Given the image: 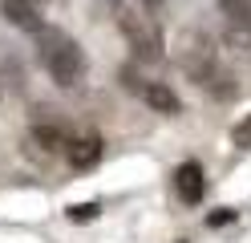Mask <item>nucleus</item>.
I'll return each mask as SVG.
<instances>
[{
    "instance_id": "1",
    "label": "nucleus",
    "mask_w": 251,
    "mask_h": 243,
    "mask_svg": "<svg viewBox=\"0 0 251 243\" xmlns=\"http://www.w3.org/2000/svg\"><path fill=\"white\" fill-rule=\"evenodd\" d=\"M178 69L191 77L199 89H207L215 97H231L235 93L231 69L219 61V49L211 45V37H202V32H182L178 37Z\"/></svg>"
},
{
    "instance_id": "2",
    "label": "nucleus",
    "mask_w": 251,
    "mask_h": 243,
    "mask_svg": "<svg viewBox=\"0 0 251 243\" xmlns=\"http://www.w3.org/2000/svg\"><path fill=\"white\" fill-rule=\"evenodd\" d=\"M33 41H37L41 65L49 69V77L57 81L61 89H77V85H81V77H85V53H81V45H77L65 28L45 25Z\"/></svg>"
},
{
    "instance_id": "3",
    "label": "nucleus",
    "mask_w": 251,
    "mask_h": 243,
    "mask_svg": "<svg viewBox=\"0 0 251 243\" xmlns=\"http://www.w3.org/2000/svg\"><path fill=\"white\" fill-rule=\"evenodd\" d=\"M114 16H118V28L122 37L130 41V49L142 61H162V32H158V21L146 16L142 8L126 4V0H114Z\"/></svg>"
},
{
    "instance_id": "4",
    "label": "nucleus",
    "mask_w": 251,
    "mask_h": 243,
    "mask_svg": "<svg viewBox=\"0 0 251 243\" xmlns=\"http://www.w3.org/2000/svg\"><path fill=\"white\" fill-rule=\"evenodd\" d=\"M122 81H126V89H134L150 109H158V113H182V102H178V93L162 85V81H138L134 69H122Z\"/></svg>"
},
{
    "instance_id": "5",
    "label": "nucleus",
    "mask_w": 251,
    "mask_h": 243,
    "mask_svg": "<svg viewBox=\"0 0 251 243\" xmlns=\"http://www.w3.org/2000/svg\"><path fill=\"white\" fill-rule=\"evenodd\" d=\"M0 12H4V21H8V25H17V28H25V32H33V37L45 28L41 8L33 4V0H0Z\"/></svg>"
},
{
    "instance_id": "6",
    "label": "nucleus",
    "mask_w": 251,
    "mask_h": 243,
    "mask_svg": "<svg viewBox=\"0 0 251 243\" xmlns=\"http://www.w3.org/2000/svg\"><path fill=\"white\" fill-rule=\"evenodd\" d=\"M65 158H69V166H73V170H89L93 162L101 158V138H98V134H73Z\"/></svg>"
},
{
    "instance_id": "7",
    "label": "nucleus",
    "mask_w": 251,
    "mask_h": 243,
    "mask_svg": "<svg viewBox=\"0 0 251 243\" xmlns=\"http://www.w3.org/2000/svg\"><path fill=\"white\" fill-rule=\"evenodd\" d=\"M175 190L182 203H202V166L199 162H182V166L175 170Z\"/></svg>"
},
{
    "instance_id": "8",
    "label": "nucleus",
    "mask_w": 251,
    "mask_h": 243,
    "mask_svg": "<svg viewBox=\"0 0 251 243\" xmlns=\"http://www.w3.org/2000/svg\"><path fill=\"white\" fill-rule=\"evenodd\" d=\"M69 138L73 134H65V126L61 122H33V142L41 146V150H49V154H65L69 150Z\"/></svg>"
},
{
    "instance_id": "9",
    "label": "nucleus",
    "mask_w": 251,
    "mask_h": 243,
    "mask_svg": "<svg viewBox=\"0 0 251 243\" xmlns=\"http://www.w3.org/2000/svg\"><path fill=\"white\" fill-rule=\"evenodd\" d=\"M215 4L235 28H251V0H215Z\"/></svg>"
},
{
    "instance_id": "10",
    "label": "nucleus",
    "mask_w": 251,
    "mask_h": 243,
    "mask_svg": "<svg viewBox=\"0 0 251 243\" xmlns=\"http://www.w3.org/2000/svg\"><path fill=\"white\" fill-rule=\"evenodd\" d=\"M98 211H101L98 203H73L69 207V219L73 223H89V219H98Z\"/></svg>"
},
{
    "instance_id": "11",
    "label": "nucleus",
    "mask_w": 251,
    "mask_h": 243,
    "mask_svg": "<svg viewBox=\"0 0 251 243\" xmlns=\"http://www.w3.org/2000/svg\"><path fill=\"white\" fill-rule=\"evenodd\" d=\"M231 142H235V146H251V113L231 130Z\"/></svg>"
},
{
    "instance_id": "12",
    "label": "nucleus",
    "mask_w": 251,
    "mask_h": 243,
    "mask_svg": "<svg viewBox=\"0 0 251 243\" xmlns=\"http://www.w3.org/2000/svg\"><path fill=\"white\" fill-rule=\"evenodd\" d=\"M231 219H235V211H227V207H223V211H215V215H211L207 223H211V227H227Z\"/></svg>"
},
{
    "instance_id": "13",
    "label": "nucleus",
    "mask_w": 251,
    "mask_h": 243,
    "mask_svg": "<svg viewBox=\"0 0 251 243\" xmlns=\"http://www.w3.org/2000/svg\"><path fill=\"white\" fill-rule=\"evenodd\" d=\"M138 8H142L146 16H154V21H158V12H162V0H138Z\"/></svg>"
},
{
    "instance_id": "14",
    "label": "nucleus",
    "mask_w": 251,
    "mask_h": 243,
    "mask_svg": "<svg viewBox=\"0 0 251 243\" xmlns=\"http://www.w3.org/2000/svg\"><path fill=\"white\" fill-rule=\"evenodd\" d=\"M33 4H37V8H41V4H49V0H33Z\"/></svg>"
}]
</instances>
